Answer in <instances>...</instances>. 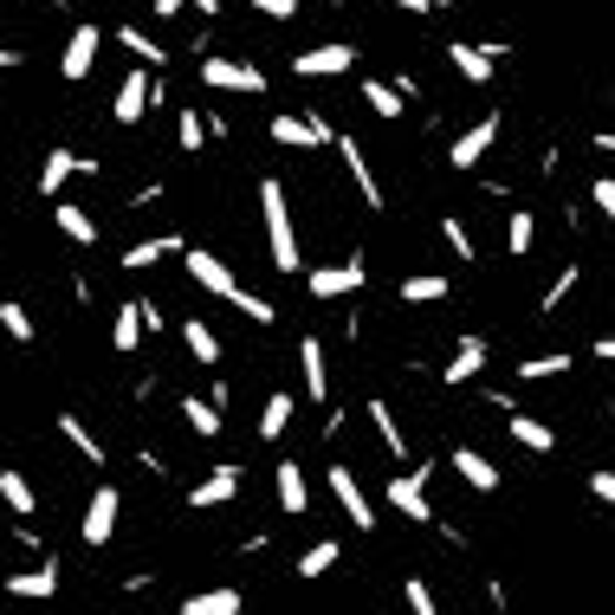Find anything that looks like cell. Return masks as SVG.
<instances>
[{
	"instance_id": "cell-1",
	"label": "cell",
	"mask_w": 615,
	"mask_h": 615,
	"mask_svg": "<svg viewBox=\"0 0 615 615\" xmlns=\"http://www.w3.org/2000/svg\"><path fill=\"white\" fill-rule=\"evenodd\" d=\"M260 214H266V247H273L278 273H305V253H298V227H292V202L278 182H260Z\"/></svg>"
},
{
	"instance_id": "cell-2",
	"label": "cell",
	"mask_w": 615,
	"mask_h": 615,
	"mask_svg": "<svg viewBox=\"0 0 615 615\" xmlns=\"http://www.w3.org/2000/svg\"><path fill=\"white\" fill-rule=\"evenodd\" d=\"M117 512H124V492L117 486H98L91 492V505H84V519H78V538L98 550V545H111V532H117Z\"/></svg>"
},
{
	"instance_id": "cell-3",
	"label": "cell",
	"mask_w": 615,
	"mask_h": 615,
	"mask_svg": "<svg viewBox=\"0 0 615 615\" xmlns=\"http://www.w3.org/2000/svg\"><path fill=\"white\" fill-rule=\"evenodd\" d=\"M202 84L207 91H266V71L260 66H240V59H227V53H214V59H202Z\"/></svg>"
},
{
	"instance_id": "cell-4",
	"label": "cell",
	"mask_w": 615,
	"mask_h": 615,
	"mask_svg": "<svg viewBox=\"0 0 615 615\" xmlns=\"http://www.w3.org/2000/svg\"><path fill=\"white\" fill-rule=\"evenodd\" d=\"M71 175H98V156H78V149H46V162H39V195H46V202H59V189H66Z\"/></svg>"
},
{
	"instance_id": "cell-5",
	"label": "cell",
	"mask_w": 615,
	"mask_h": 615,
	"mask_svg": "<svg viewBox=\"0 0 615 615\" xmlns=\"http://www.w3.org/2000/svg\"><path fill=\"white\" fill-rule=\"evenodd\" d=\"M182 266H189V278L202 285L207 298H234V292H240V278L227 273V260H220V253H207V247H189V253H182Z\"/></svg>"
},
{
	"instance_id": "cell-6",
	"label": "cell",
	"mask_w": 615,
	"mask_h": 615,
	"mask_svg": "<svg viewBox=\"0 0 615 615\" xmlns=\"http://www.w3.org/2000/svg\"><path fill=\"white\" fill-rule=\"evenodd\" d=\"M350 66H356V46H343V39H324L311 53H292V71L298 78H343Z\"/></svg>"
},
{
	"instance_id": "cell-7",
	"label": "cell",
	"mask_w": 615,
	"mask_h": 615,
	"mask_svg": "<svg viewBox=\"0 0 615 615\" xmlns=\"http://www.w3.org/2000/svg\"><path fill=\"white\" fill-rule=\"evenodd\" d=\"M273 143H285V149H324V143H338V130L318 111H305V117H273Z\"/></svg>"
},
{
	"instance_id": "cell-8",
	"label": "cell",
	"mask_w": 615,
	"mask_h": 615,
	"mask_svg": "<svg viewBox=\"0 0 615 615\" xmlns=\"http://www.w3.org/2000/svg\"><path fill=\"white\" fill-rule=\"evenodd\" d=\"M98 46H104V33H98V20H78L66 39V59H59V71H66L71 84L78 78H91V66H98Z\"/></svg>"
},
{
	"instance_id": "cell-9",
	"label": "cell",
	"mask_w": 615,
	"mask_h": 615,
	"mask_svg": "<svg viewBox=\"0 0 615 615\" xmlns=\"http://www.w3.org/2000/svg\"><path fill=\"white\" fill-rule=\"evenodd\" d=\"M389 505H396L402 519H414V525H428V519H434V505H428V467L389 479Z\"/></svg>"
},
{
	"instance_id": "cell-10",
	"label": "cell",
	"mask_w": 615,
	"mask_h": 615,
	"mask_svg": "<svg viewBox=\"0 0 615 615\" xmlns=\"http://www.w3.org/2000/svg\"><path fill=\"white\" fill-rule=\"evenodd\" d=\"M492 143H499V117H479V124H467V130L454 137V149H447V162H454V169H479Z\"/></svg>"
},
{
	"instance_id": "cell-11",
	"label": "cell",
	"mask_w": 615,
	"mask_h": 615,
	"mask_svg": "<svg viewBox=\"0 0 615 615\" xmlns=\"http://www.w3.org/2000/svg\"><path fill=\"white\" fill-rule=\"evenodd\" d=\"M363 278H369V266H363V253H356V260H343V266H318L305 285H311V298H343V292H363Z\"/></svg>"
},
{
	"instance_id": "cell-12",
	"label": "cell",
	"mask_w": 615,
	"mask_h": 615,
	"mask_svg": "<svg viewBox=\"0 0 615 615\" xmlns=\"http://www.w3.org/2000/svg\"><path fill=\"white\" fill-rule=\"evenodd\" d=\"M234 492H240V467H214L207 479H195L189 505L195 512H220V505H234Z\"/></svg>"
},
{
	"instance_id": "cell-13",
	"label": "cell",
	"mask_w": 615,
	"mask_h": 615,
	"mask_svg": "<svg viewBox=\"0 0 615 615\" xmlns=\"http://www.w3.org/2000/svg\"><path fill=\"white\" fill-rule=\"evenodd\" d=\"M156 104V84H149V71H130L124 84H117V104H111V117L117 124H143V111Z\"/></svg>"
},
{
	"instance_id": "cell-14",
	"label": "cell",
	"mask_w": 615,
	"mask_h": 615,
	"mask_svg": "<svg viewBox=\"0 0 615 615\" xmlns=\"http://www.w3.org/2000/svg\"><path fill=\"white\" fill-rule=\"evenodd\" d=\"M331 149L343 156V169L356 175V195H363V207H383V182H376V169H369V156L356 149V137H338Z\"/></svg>"
},
{
	"instance_id": "cell-15",
	"label": "cell",
	"mask_w": 615,
	"mask_h": 615,
	"mask_svg": "<svg viewBox=\"0 0 615 615\" xmlns=\"http://www.w3.org/2000/svg\"><path fill=\"white\" fill-rule=\"evenodd\" d=\"M331 492H338L343 519H350L356 532H369V525H376V519H369V499H363V486H356V474H350V467H331Z\"/></svg>"
},
{
	"instance_id": "cell-16",
	"label": "cell",
	"mask_w": 615,
	"mask_h": 615,
	"mask_svg": "<svg viewBox=\"0 0 615 615\" xmlns=\"http://www.w3.org/2000/svg\"><path fill=\"white\" fill-rule=\"evenodd\" d=\"M273 486H278V505H285L292 519H305V505H311V486H305V467H298V460H278V467H273Z\"/></svg>"
},
{
	"instance_id": "cell-17",
	"label": "cell",
	"mask_w": 615,
	"mask_h": 615,
	"mask_svg": "<svg viewBox=\"0 0 615 615\" xmlns=\"http://www.w3.org/2000/svg\"><path fill=\"white\" fill-rule=\"evenodd\" d=\"M447 59H454V71H460L467 84H492V71H499V59H492L486 46H467V39H454Z\"/></svg>"
},
{
	"instance_id": "cell-18",
	"label": "cell",
	"mask_w": 615,
	"mask_h": 615,
	"mask_svg": "<svg viewBox=\"0 0 615 615\" xmlns=\"http://www.w3.org/2000/svg\"><path fill=\"white\" fill-rule=\"evenodd\" d=\"M0 499H7L13 519H33L39 512V492H33V479L20 474V467H0Z\"/></svg>"
},
{
	"instance_id": "cell-19",
	"label": "cell",
	"mask_w": 615,
	"mask_h": 615,
	"mask_svg": "<svg viewBox=\"0 0 615 615\" xmlns=\"http://www.w3.org/2000/svg\"><path fill=\"white\" fill-rule=\"evenodd\" d=\"M454 474L467 479L474 492H499V467H492L479 447H454Z\"/></svg>"
},
{
	"instance_id": "cell-20",
	"label": "cell",
	"mask_w": 615,
	"mask_h": 615,
	"mask_svg": "<svg viewBox=\"0 0 615 615\" xmlns=\"http://www.w3.org/2000/svg\"><path fill=\"white\" fill-rule=\"evenodd\" d=\"M298 363H305V396H311V402H324V396H331V369H324V343H318V338H305V343H298Z\"/></svg>"
},
{
	"instance_id": "cell-21",
	"label": "cell",
	"mask_w": 615,
	"mask_h": 615,
	"mask_svg": "<svg viewBox=\"0 0 615 615\" xmlns=\"http://www.w3.org/2000/svg\"><path fill=\"white\" fill-rule=\"evenodd\" d=\"M169 253H189V247H182V234H162V240H137V247L124 253V266H130V273H149V266H156V260H169Z\"/></svg>"
},
{
	"instance_id": "cell-22",
	"label": "cell",
	"mask_w": 615,
	"mask_h": 615,
	"mask_svg": "<svg viewBox=\"0 0 615 615\" xmlns=\"http://www.w3.org/2000/svg\"><path fill=\"white\" fill-rule=\"evenodd\" d=\"M59 590V563L46 557L39 570H20V577H7V596H53Z\"/></svg>"
},
{
	"instance_id": "cell-23",
	"label": "cell",
	"mask_w": 615,
	"mask_h": 615,
	"mask_svg": "<svg viewBox=\"0 0 615 615\" xmlns=\"http://www.w3.org/2000/svg\"><path fill=\"white\" fill-rule=\"evenodd\" d=\"M479 369H486V338H460V350H454V363H447V383L460 389V383H474Z\"/></svg>"
},
{
	"instance_id": "cell-24",
	"label": "cell",
	"mask_w": 615,
	"mask_h": 615,
	"mask_svg": "<svg viewBox=\"0 0 615 615\" xmlns=\"http://www.w3.org/2000/svg\"><path fill=\"white\" fill-rule=\"evenodd\" d=\"M512 441H519L525 454H550V447H557V434H550L545 421H538V414H519V409H512Z\"/></svg>"
},
{
	"instance_id": "cell-25",
	"label": "cell",
	"mask_w": 615,
	"mask_h": 615,
	"mask_svg": "<svg viewBox=\"0 0 615 615\" xmlns=\"http://www.w3.org/2000/svg\"><path fill=\"white\" fill-rule=\"evenodd\" d=\"M59 234H66L71 247H98V220L78 202H59Z\"/></svg>"
},
{
	"instance_id": "cell-26",
	"label": "cell",
	"mask_w": 615,
	"mask_h": 615,
	"mask_svg": "<svg viewBox=\"0 0 615 615\" xmlns=\"http://www.w3.org/2000/svg\"><path fill=\"white\" fill-rule=\"evenodd\" d=\"M369 421H376V434H383V447H389V454H396V460H409V434H402V428H396V409H389V402H369Z\"/></svg>"
},
{
	"instance_id": "cell-27",
	"label": "cell",
	"mask_w": 615,
	"mask_h": 615,
	"mask_svg": "<svg viewBox=\"0 0 615 615\" xmlns=\"http://www.w3.org/2000/svg\"><path fill=\"white\" fill-rule=\"evenodd\" d=\"M447 298V278L441 273H409L402 278V305H441Z\"/></svg>"
},
{
	"instance_id": "cell-28",
	"label": "cell",
	"mask_w": 615,
	"mask_h": 615,
	"mask_svg": "<svg viewBox=\"0 0 615 615\" xmlns=\"http://www.w3.org/2000/svg\"><path fill=\"white\" fill-rule=\"evenodd\" d=\"M182 615H240V590H202L182 603Z\"/></svg>"
},
{
	"instance_id": "cell-29",
	"label": "cell",
	"mask_w": 615,
	"mask_h": 615,
	"mask_svg": "<svg viewBox=\"0 0 615 615\" xmlns=\"http://www.w3.org/2000/svg\"><path fill=\"white\" fill-rule=\"evenodd\" d=\"M59 434H66L71 447H78V454L91 460V467H104V447H98V434H91V428H84L78 414H59Z\"/></svg>"
},
{
	"instance_id": "cell-30",
	"label": "cell",
	"mask_w": 615,
	"mask_h": 615,
	"mask_svg": "<svg viewBox=\"0 0 615 615\" xmlns=\"http://www.w3.org/2000/svg\"><path fill=\"white\" fill-rule=\"evenodd\" d=\"M111 343H117L124 356H130V350L143 343V305H117V324H111Z\"/></svg>"
},
{
	"instance_id": "cell-31",
	"label": "cell",
	"mask_w": 615,
	"mask_h": 615,
	"mask_svg": "<svg viewBox=\"0 0 615 615\" xmlns=\"http://www.w3.org/2000/svg\"><path fill=\"white\" fill-rule=\"evenodd\" d=\"M292 409H298V402H292L285 389H278V396H266V414H260V441H278V434L292 428Z\"/></svg>"
},
{
	"instance_id": "cell-32",
	"label": "cell",
	"mask_w": 615,
	"mask_h": 615,
	"mask_svg": "<svg viewBox=\"0 0 615 615\" xmlns=\"http://www.w3.org/2000/svg\"><path fill=\"white\" fill-rule=\"evenodd\" d=\"M182 414H189V428H195L202 441H214V434H220V402H202V396H182Z\"/></svg>"
},
{
	"instance_id": "cell-33",
	"label": "cell",
	"mask_w": 615,
	"mask_h": 615,
	"mask_svg": "<svg viewBox=\"0 0 615 615\" xmlns=\"http://www.w3.org/2000/svg\"><path fill=\"white\" fill-rule=\"evenodd\" d=\"M363 104H369L376 117H402V111H409V104H402V91H396V84H383V78H369V84H363Z\"/></svg>"
},
{
	"instance_id": "cell-34",
	"label": "cell",
	"mask_w": 615,
	"mask_h": 615,
	"mask_svg": "<svg viewBox=\"0 0 615 615\" xmlns=\"http://www.w3.org/2000/svg\"><path fill=\"white\" fill-rule=\"evenodd\" d=\"M338 557H343L338 538H318V545L298 557V577H324V570H338Z\"/></svg>"
},
{
	"instance_id": "cell-35",
	"label": "cell",
	"mask_w": 615,
	"mask_h": 615,
	"mask_svg": "<svg viewBox=\"0 0 615 615\" xmlns=\"http://www.w3.org/2000/svg\"><path fill=\"white\" fill-rule=\"evenodd\" d=\"M117 39H124V53H137V59H143L149 71H156L162 59H169V53H162V46H156V39L143 33V26H117Z\"/></svg>"
},
{
	"instance_id": "cell-36",
	"label": "cell",
	"mask_w": 615,
	"mask_h": 615,
	"mask_svg": "<svg viewBox=\"0 0 615 615\" xmlns=\"http://www.w3.org/2000/svg\"><path fill=\"white\" fill-rule=\"evenodd\" d=\"M182 338H189V350H195V363H220V338L207 331L202 318H189V324H182Z\"/></svg>"
},
{
	"instance_id": "cell-37",
	"label": "cell",
	"mask_w": 615,
	"mask_h": 615,
	"mask_svg": "<svg viewBox=\"0 0 615 615\" xmlns=\"http://www.w3.org/2000/svg\"><path fill=\"white\" fill-rule=\"evenodd\" d=\"M532 234H538V227H532V214H525V207H512V227H505L512 260H525V253H532Z\"/></svg>"
},
{
	"instance_id": "cell-38",
	"label": "cell",
	"mask_w": 615,
	"mask_h": 615,
	"mask_svg": "<svg viewBox=\"0 0 615 615\" xmlns=\"http://www.w3.org/2000/svg\"><path fill=\"white\" fill-rule=\"evenodd\" d=\"M0 331H7L13 343H33V318H26V305L7 298V305H0Z\"/></svg>"
},
{
	"instance_id": "cell-39",
	"label": "cell",
	"mask_w": 615,
	"mask_h": 615,
	"mask_svg": "<svg viewBox=\"0 0 615 615\" xmlns=\"http://www.w3.org/2000/svg\"><path fill=\"white\" fill-rule=\"evenodd\" d=\"M563 369H570V356H563V350H550V356H532V363H519V376H525V383H545V376H563Z\"/></svg>"
},
{
	"instance_id": "cell-40",
	"label": "cell",
	"mask_w": 615,
	"mask_h": 615,
	"mask_svg": "<svg viewBox=\"0 0 615 615\" xmlns=\"http://www.w3.org/2000/svg\"><path fill=\"white\" fill-rule=\"evenodd\" d=\"M227 305H234V311H240V318H253V324H273V318H278L273 305H266V298H253V292H247V285H240V292H234V298H227Z\"/></svg>"
},
{
	"instance_id": "cell-41",
	"label": "cell",
	"mask_w": 615,
	"mask_h": 615,
	"mask_svg": "<svg viewBox=\"0 0 615 615\" xmlns=\"http://www.w3.org/2000/svg\"><path fill=\"white\" fill-rule=\"evenodd\" d=\"M175 143H182L189 156L202 149V111H182V124H175Z\"/></svg>"
},
{
	"instance_id": "cell-42",
	"label": "cell",
	"mask_w": 615,
	"mask_h": 615,
	"mask_svg": "<svg viewBox=\"0 0 615 615\" xmlns=\"http://www.w3.org/2000/svg\"><path fill=\"white\" fill-rule=\"evenodd\" d=\"M409 615H441V603H434V590H428L421 577H409Z\"/></svg>"
},
{
	"instance_id": "cell-43",
	"label": "cell",
	"mask_w": 615,
	"mask_h": 615,
	"mask_svg": "<svg viewBox=\"0 0 615 615\" xmlns=\"http://www.w3.org/2000/svg\"><path fill=\"white\" fill-rule=\"evenodd\" d=\"M441 234H447V247H454V253H460V266H467V260H474V240H467V227H460V220H441Z\"/></svg>"
},
{
	"instance_id": "cell-44",
	"label": "cell",
	"mask_w": 615,
	"mask_h": 615,
	"mask_svg": "<svg viewBox=\"0 0 615 615\" xmlns=\"http://www.w3.org/2000/svg\"><path fill=\"white\" fill-rule=\"evenodd\" d=\"M570 285H577V266H563V273H557V285L545 292V311H557V305L570 298Z\"/></svg>"
},
{
	"instance_id": "cell-45",
	"label": "cell",
	"mask_w": 615,
	"mask_h": 615,
	"mask_svg": "<svg viewBox=\"0 0 615 615\" xmlns=\"http://www.w3.org/2000/svg\"><path fill=\"white\" fill-rule=\"evenodd\" d=\"M253 13H266V20H292L298 13V0H247Z\"/></svg>"
},
{
	"instance_id": "cell-46",
	"label": "cell",
	"mask_w": 615,
	"mask_h": 615,
	"mask_svg": "<svg viewBox=\"0 0 615 615\" xmlns=\"http://www.w3.org/2000/svg\"><path fill=\"white\" fill-rule=\"evenodd\" d=\"M590 492H596L603 505H615V474H610V467H596V474H590Z\"/></svg>"
},
{
	"instance_id": "cell-47",
	"label": "cell",
	"mask_w": 615,
	"mask_h": 615,
	"mask_svg": "<svg viewBox=\"0 0 615 615\" xmlns=\"http://www.w3.org/2000/svg\"><path fill=\"white\" fill-rule=\"evenodd\" d=\"M590 202H596V207H603V214H610V220H615V175H603V182L590 189Z\"/></svg>"
},
{
	"instance_id": "cell-48",
	"label": "cell",
	"mask_w": 615,
	"mask_h": 615,
	"mask_svg": "<svg viewBox=\"0 0 615 615\" xmlns=\"http://www.w3.org/2000/svg\"><path fill=\"white\" fill-rule=\"evenodd\" d=\"M596 356H603V363H615V331H603V338H596Z\"/></svg>"
},
{
	"instance_id": "cell-49",
	"label": "cell",
	"mask_w": 615,
	"mask_h": 615,
	"mask_svg": "<svg viewBox=\"0 0 615 615\" xmlns=\"http://www.w3.org/2000/svg\"><path fill=\"white\" fill-rule=\"evenodd\" d=\"M396 7H402V13H434L441 0H396Z\"/></svg>"
},
{
	"instance_id": "cell-50",
	"label": "cell",
	"mask_w": 615,
	"mask_h": 615,
	"mask_svg": "<svg viewBox=\"0 0 615 615\" xmlns=\"http://www.w3.org/2000/svg\"><path fill=\"white\" fill-rule=\"evenodd\" d=\"M149 7H156V13H162V20H169V13H182V7H189V0H149Z\"/></svg>"
},
{
	"instance_id": "cell-51",
	"label": "cell",
	"mask_w": 615,
	"mask_h": 615,
	"mask_svg": "<svg viewBox=\"0 0 615 615\" xmlns=\"http://www.w3.org/2000/svg\"><path fill=\"white\" fill-rule=\"evenodd\" d=\"M596 149H603V156H615V130H596Z\"/></svg>"
},
{
	"instance_id": "cell-52",
	"label": "cell",
	"mask_w": 615,
	"mask_h": 615,
	"mask_svg": "<svg viewBox=\"0 0 615 615\" xmlns=\"http://www.w3.org/2000/svg\"><path fill=\"white\" fill-rule=\"evenodd\" d=\"M20 66V53H7V46H0V71H13Z\"/></svg>"
}]
</instances>
